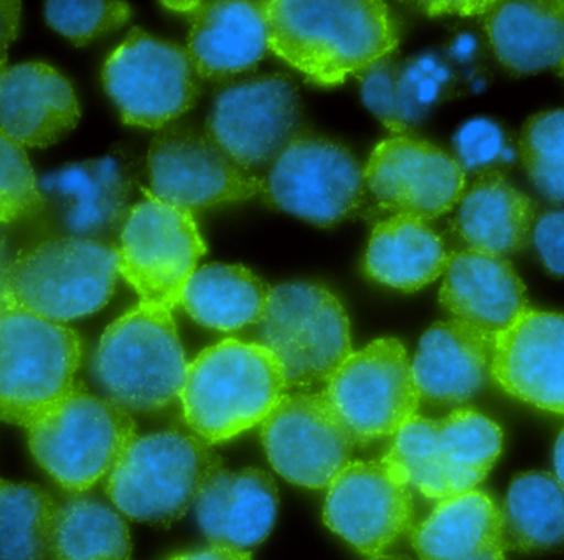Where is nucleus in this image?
Instances as JSON below:
<instances>
[{
	"label": "nucleus",
	"mask_w": 564,
	"mask_h": 560,
	"mask_svg": "<svg viewBox=\"0 0 564 560\" xmlns=\"http://www.w3.org/2000/svg\"><path fill=\"white\" fill-rule=\"evenodd\" d=\"M506 554L507 551L502 545H494L463 560H507Z\"/></svg>",
	"instance_id": "46"
},
{
	"label": "nucleus",
	"mask_w": 564,
	"mask_h": 560,
	"mask_svg": "<svg viewBox=\"0 0 564 560\" xmlns=\"http://www.w3.org/2000/svg\"><path fill=\"white\" fill-rule=\"evenodd\" d=\"M221 466L224 460L197 436L181 430L138 436L106 479V495L129 519L171 526Z\"/></svg>",
	"instance_id": "6"
},
{
	"label": "nucleus",
	"mask_w": 564,
	"mask_h": 560,
	"mask_svg": "<svg viewBox=\"0 0 564 560\" xmlns=\"http://www.w3.org/2000/svg\"><path fill=\"white\" fill-rule=\"evenodd\" d=\"M149 194L182 210H207L261 197L263 178L245 171L207 132L167 125L152 139Z\"/></svg>",
	"instance_id": "15"
},
{
	"label": "nucleus",
	"mask_w": 564,
	"mask_h": 560,
	"mask_svg": "<svg viewBox=\"0 0 564 560\" xmlns=\"http://www.w3.org/2000/svg\"><path fill=\"white\" fill-rule=\"evenodd\" d=\"M40 190L58 213L63 237L111 243L131 211L134 165L122 152L69 164L39 180Z\"/></svg>",
	"instance_id": "19"
},
{
	"label": "nucleus",
	"mask_w": 564,
	"mask_h": 560,
	"mask_svg": "<svg viewBox=\"0 0 564 560\" xmlns=\"http://www.w3.org/2000/svg\"><path fill=\"white\" fill-rule=\"evenodd\" d=\"M477 50H479V43L477 39L470 33H459L454 36L453 42L449 43L447 48V56L454 62L467 63L470 59L476 58Z\"/></svg>",
	"instance_id": "44"
},
{
	"label": "nucleus",
	"mask_w": 564,
	"mask_h": 560,
	"mask_svg": "<svg viewBox=\"0 0 564 560\" xmlns=\"http://www.w3.org/2000/svg\"><path fill=\"white\" fill-rule=\"evenodd\" d=\"M261 344L280 361L288 391L311 393L325 384L354 353L350 320L328 288L285 282L271 288Z\"/></svg>",
	"instance_id": "9"
},
{
	"label": "nucleus",
	"mask_w": 564,
	"mask_h": 560,
	"mask_svg": "<svg viewBox=\"0 0 564 560\" xmlns=\"http://www.w3.org/2000/svg\"><path fill=\"white\" fill-rule=\"evenodd\" d=\"M261 442L282 479L308 490L328 488L357 446L324 391L285 394L261 424Z\"/></svg>",
	"instance_id": "16"
},
{
	"label": "nucleus",
	"mask_w": 564,
	"mask_h": 560,
	"mask_svg": "<svg viewBox=\"0 0 564 560\" xmlns=\"http://www.w3.org/2000/svg\"><path fill=\"white\" fill-rule=\"evenodd\" d=\"M35 462L73 495L108 479L138 427L128 410L76 386L26 427Z\"/></svg>",
	"instance_id": "5"
},
{
	"label": "nucleus",
	"mask_w": 564,
	"mask_h": 560,
	"mask_svg": "<svg viewBox=\"0 0 564 560\" xmlns=\"http://www.w3.org/2000/svg\"><path fill=\"white\" fill-rule=\"evenodd\" d=\"M506 551L540 554L564 546V486L549 472L519 473L502 508Z\"/></svg>",
	"instance_id": "31"
},
{
	"label": "nucleus",
	"mask_w": 564,
	"mask_h": 560,
	"mask_svg": "<svg viewBox=\"0 0 564 560\" xmlns=\"http://www.w3.org/2000/svg\"><path fill=\"white\" fill-rule=\"evenodd\" d=\"M270 50L322 88L360 76L400 43L397 20L378 0H263Z\"/></svg>",
	"instance_id": "1"
},
{
	"label": "nucleus",
	"mask_w": 564,
	"mask_h": 560,
	"mask_svg": "<svg viewBox=\"0 0 564 560\" xmlns=\"http://www.w3.org/2000/svg\"><path fill=\"white\" fill-rule=\"evenodd\" d=\"M0 483H2V479H0Z\"/></svg>",
	"instance_id": "53"
},
{
	"label": "nucleus",
	"mask_w": 564,
	"mask_h": 560,
	"mask_svg": "<svg viewBox=\"0 0 564 560\" xmlns=\"http://www.w3.org/2000/svg\"><path fill=\"white\" fill-rule=\"evenodd\" d=\"M169 560H253L250 551L243 549L227 548V546L212 545L207 549L198 551L184 552V554L174 556Z\"/></svg>",
	"instance_id": "43"
},
{
	"label": "nucleus",
	"mask_w": 564,
	"mask_h": 560,
	"mask_svg": "<svg viewBox=\"0 0 564 560\" xmlns=\"http://www.w3.org/2000/svg\"><path fill=\"white\" fill-rule=\"evenodd\" d=\"M440 301L454 320L494 337L529 308L525 284L512 263L474 250L451 254Z\"/></svg>",
	"instance_id": "25"
},
{
	"label": "nucleus",
	"mask_w": 564,
	"mask_h": 560,
	"mask_svg": "<svg viewBox=\"0 0 564 560\" xmlns=\"http://www.w3.org/2000/svg\"><path fill=\"white\" fill-rule=\"evenodd\" d=\"M324 393L357 446L397 436L421 404L410 356L397 338H380L354 351Z\"/></svg>",
	"instance_id": "13"
},
{
	"label": "nucleus",
	"mask_w": 564,
	"mask_h": 560,
	"mask_svg": "<svg viewBox=\"0 0 564 560\" xmlns=\"http://www.w3.org/2000/svg\"><path fill=\"white\" fill-rule=\"evenodd\" d=\"M430 15H443V13H457V15H480L489 13L496 2H423Z\"/></svg>",
	"instance_id": "42"
},
{
	"label": "nucleus",
	"mask_w": 564,
	"mask_h": 560,
	"mask_svg": "<svg viewBox=\"0 0 564 560\" xmlns=\"http://www.w3.org/2000/svg\"><path fill=\"white\" fill-rule=\"evenodd\" d=\"M558 72H560V75L564 76V62H563V65L560 66Z\"/></svg>",
	"instance_id": "51"
},
{
	"label": "nucleus",
	"mask_w": 564,
	"mask_h": 560,
	"mask_svg": "<svg viewBox=\"0 0 564 560\" xmlns=\"http://www.w3.org/2000/svg\"><path fill=\"white\" fill-rule=\"evenodd\" d=\"M398 63L393 56L381 59L367 72L358 76L360 79L361 101L370 109L371 114L390 129L394 135H401L398 124L397 102H394V81H397Z\"/></svg>",
	"instance_id": "39"
},
{
	"label": "nucleus",
	"mask_w": 564,
	"mask_h": 560,
	"mask_svg": "<svg viewBox=\"0 0 564 560\" xmlns=\"http://www.w3.org/2000/svg\"><path fill=\"white\" fill-rule=\"evenodd\" d=\"M6 274V273H3ZM3 274H0V301H2L3 297Z\"/></svg>",
	"instance_id": "49"
},
{
	"label": "nucleus",
	"mask_w": 564,
	"mask_h": 560,
	"mask_svg": "<svg viewBox=\"0 0 564 560\" xmlns=\"http://www.w3.org/2000/svg\"><path fill=\"white\" fill-rule=\"evenodd\" d=\"M560 2H562V7H563V9H564V0H560Z\"/></svg>",
	"instance_id": "52"
},
{
	"label": "nucleus",
	"mask_w": 564,
	"mask_h": 560,
	"mask_svg": "<svg viewBox=\"0 0 564 560\" xmlns=\"http://www.w3.org/2000/svg\"><path fill=\"white\" fill-rule=\"evenodd\" d=\"M494 338L454 318L427 328L411 361L421 403L433 406L470 403L490 380Z\"/></svg>",
	"instance_id": "23"
},
{
	"label": "nucleus",
	"mask_w": 564,
	"mask_h": 560,
	"mask_svg": "<svg viewBox=\"0 0 564 560\" xmlns=\"http://www.w3.org/2000/svg\"><path fill=\"white\" fill-rule=\"evenodd\" d=\"M270 207L317 228H334L360 210L367 194L364 167L345 145L299 132L263 178Z\"/></svg>",
	"instance_id": "11"
},
{
	"label": "nucleus",
	"mask_w": 564,
	"mask_h": 560,
	"mask_svg": "<svg viewBox=\"0 0 564 560\" xmlns=\"http://www.w3.org/2000/svg\"><path fill=\"white\" fill-rule=\"evenodd\" d=\"M490 380L522 403L564 416V315L529 307L497 333Z\"/></svg>",
	"instance_id": "20"
},
{
	"label": "nucleus",
	"mask_w": 564,
	"mask_h": 560,
	"mask_svg": "<svg viewBox=\"0 0 564 560\" xmlns=\"http://www.w3.org/2000/svg\"><path fill=\"white\" fill-rule=\"evenodd\" d=\"M22 2L0 0V62L7 63V50L15 42L20 30Z\"/></svg>",
	"instance_id": "41"
},
{
	"label": "nucleus",
	"mask_w": 564,
	"mask_h": 560,
	"mask_svg": "<svg viewBox=\"0 0 564 560\" xmlns=\"http://www.w3.org/2000/svg\"><path fill=\"white\" fill-rule=\"evenodd\" d=\"M502 450V427L479 410L459 407L443 419L411 417L383 459L424 498L443 502L477 490Z\"/></svg>",
	"instance_id": "7"
},
{
	"label": "nucleus",
	"mask_w": 564,
	"mask_h": 560,
	"mask_svg": "<svg viewBox=\"0 0 564 560\" xmlns=\"http://www.w3.org/2000/svg\"><path fill=\"white\" fill-rule=\"evenodd\" d=\"M364 177L383 210L430 221L459 205L467 175L454 155L437 145L393 135L371 151Z\"/></svg>",
	"instance_id": "18"
},
{
	"label": "nucleus",
	"mask_w": 564,
	"mask_h": 560,
	"mask_svg": "<svg viewBox=\"0 0 564 560\" xmlns=\"http://www.w3.org/2000/svg\"><path fill=\"white\" fill-rule=\"evenodd\" d=\"M520 157L536 190L564 204V109L539 112L520 135Z\"/></svg>",
	"instance_id": "35"
},
{
	"label": "nucleus",
	"mask_w": 564,
	"mask_h": 560,
	"mask_svg": "<svg viewBox=\"0 0 564 560\" xmlns=\"http://www.w3.org/2000/svg\"><path fill=\"white\" fill-rule=\"evenodd\" d=\"M59 503L32 483H0V560H48Z\"/></svg>",
	"instance_id": "33"
},
{
	"label": "nucleus",
	"mask_w": 564,
	"mask_h": 560,
	"mask_svg": "<svg viewBox=\"0 0 564 560\" xmlns=\"http://www.w3.org/2000/svg\"><path fill=\"white\" fill-rule=\"evenodd\" d=\"M553 466H555L553 475L564 486V427L556 439L555 449H553Z\"/></svg>",
	"instance_id": "45"
},
{
	"label": "nucleus",
	"mask_w": 564,
	"mask_h": 560,
	"mask_svg": "<svg viewBox=\"0 0 564 560\" xmlns=\"http://www.w3.org/2000/svg\"><path fill=\"white\" fill-rule=\"evenodd\" d=\"M78 331L0 301V420L29 427L76 386Z\"/></svg>",
	"instance_id": "8"
},
{
	"label": "nucleus",
	"mask_w": 564,
	"mask_h": 560,
	"mask_svg": "<svg viewBox=\"0 0 564 560\" xmlns=\"http://www.w3.org/2000/svg\"><path fill=\"white\" fill-rule=\"evenodd\" d=\"M52 560H132L131 532L121 513L88 496L59 503Z\"/></svg>",
	"instance_id": "32"
},
{
	"label": "nucleus",
	"mask_w": 564,
	"mask_h": 560,
	"mask_svg": "<svg viewBox=\"0 0 564 560\" xmlns=\"http://www.w3.org/2000/svg\"><path fill=\"white\" fill-rule=\"evenodd\" d=\"M535 204L502 172L479 175L459 201L454 230L467 250L507 257L529 246Z\"/></svg>",
	"instance_id": "26"
},
{
	"label": "nucleus",
	"mask_w": 564,
	"mask_h": 560,
	"mask_svg": "<svg viewBox=\"0 0 564 560\" xmlns=\"http://www.w3.org/2000/svg\"><path fill=\"white\" fill-rule=\"evenodd\" d=\"M494 545H502V515L480 490L437 502L411 529V546L420 560H463Z\"/></svg>",
	"instance_id": "29"
},
{
	"label": "nucleus",
	"mask_w": 564,
	"mask_h": 560,
	"mask_svg": "<svg viewBox=\"0 0 564 560\" xmlns=\"http://www.w3.org/2000/svg\"><path fill=\"white\" fill-rule=\"evenodd\" d=\"M368 560H414V559L408 558V556H400V554H381V556H375V558H368Z\"/></svg>",
	"instance_id": "48"
},
{
	"label": "nucleus",
	"mask_w": 564,
	"mask_h": 560,
	"mask_svg": "<svg viewBox=\"0 0 564 560\" xmlns=\"http://www.w3.org/2000/svg\"><path fill=\"white\" fill-rule=\"evenodd\" d=\"M45 208L25 147L0 129V224L36 218Z\"/></svg>",
	"instance_id": "36"
},
{
	"label": "nucleus",
	"mask_w": 564,
	"mask_h": 560,
	"mask_svg": "<svg viewBox=\"0 0 564 560\" xmlns=\"http://www.w3.org/2000/svg\"><path fill=\"white\" fill-rule=\"evenodd\" d=\"M270 292L248 267L205 264L185 285L181 305L202 327L228 333L261 323Z\"/></svg>",
	"instance_id": "30"
},
{
	"label": "nucleus",
	"mask_w": 564,
	"mask_h": 560,
	"mask_svg": "<svg viewBox=\"0 0 564 560\" xmlns=\"http://www.w3.org/2000/svg\"><path fill=\"white\" fill-rule=\"evenodd\" d=\"M453 145L454 158L466 175L502 172L516 161L509 135L492 119H470L457 129Z\"/></svg>",
	"instance_id": "38"
},
{
	"label": "nucleus",
	"mask_w": 564,
	"mask_h": 560,
	"mask_svg": "<svg viewBox=\"0 0 564 560\" xmlns=\"http://www.w3.org/2000/svg\"><path fill=\"white\" fill-rule=\"evenodd\" d=\"M532 243L543 267L552 276L564 277V208L536 218Z\"/></svg>",
	"instance_id": "40"
},
{
	"label": "nucleus",
	"mask_w": 564,
	"mask_h": 560,
	"mask_svg": "<svg viewBox=\"0 0 564 560\" xmlns=\"http://www.w3.org/2000/svg\"><path fill=\"white\" fill-rule=\"evenodd\" d=\"M454 83L453 68L440 53L424 52L398 63L394 102L401 135H408L443 99L449 98Z\"/></svg>",
	"instance_id": "34"
},
{
	"label": "nucleus",
	"mask_w": 564,
	"mask_h": 560,
	"mask_svg": "<svg viewBox=\"0 0 564 560\" xmlns=\"http://www.w3.org/2000/svg\"><path fill=\"white\" fill-rule=\"evenodd\" d=\"M128 2L118 0H48L45 20L56 33L73 45L85 46L99 36L108 35L131 20Z\"/></svg>",
	"instance_id": "37"
},
{
	"label": "nucleus",
	"mask_w": 564,
	"mask_h": 560,
	"mask_svg": "<svg viewBox=\"0 0 564 560\" xmlns=\"http://www.w3.org/2000/svg\"><path fill=\"white\" fill-rule=\"evenodd\" d=\"M411 485L394 463L350 462L328 485L324 523L367 558L384 554L413 529Z\"/></svg>",
	"instance_id": "17"
},
{
	"label": "nucleus",
	"mask_w": 564,
	"mask_h": 560,
	"mask_svg": "<svg viewBox=\"0 0 564 560\" xmlns=\"http://www.w3.org/2000/svg\"><path fill=\"white\" fill-rule=\"evenodd\" d=\"M191 19L188 55L202 79L234 83L253 72L270 50L268 25L261 2H162Z\"/></svg>",
	"instance_id": "21"
},
{
	"label": "nucleus",
	"mask_w": 564,
	"mask_h": 560,
	"mask_svg": "<svg viewBox=\"0 0 564 560\" xmlns=\"http://www.w3.org/2000/svg\"><path fill=\"white\" fill-rule=\"evenodd\" d=\"M119 277L116 244L55 237L9 261L2 300L66 325L105 308Z\"/></svg>",
	"instance_id": "4"
},
{
	"label": "nucleus",
	"mask_w": 564,
	"mask_h": 560,
	"mask_svg": "<svg viewBox=\"0 0 564 560\" xmlns=\"http://www.w3.org/2000/svg\"><path fill=\"white\" fill-rule=\"evenodd\" d=\"M486 32L499 62L519 75L558 69L564 62V9L560 0L496 2Z\"/></svg>",
	"instance_id": "28"
},
{
	"label": "nucleus",
	"mask_w": 564,
	"mask_h": 560,
	"mask_svg": "<svg viewBox=\"0 0 564 560\" xmlns=\"http://www.w3.org/2000/svg\"><path fill=\"white\" fill-rule=\"evenodd\" d=\"M285 391L280 361L264 344L228 338L188 364L178 399L195 436L217 446L263 424Z\"/></svg>",
	"instance_id": "2"
},
{
	"label": "nucleus",
	"mask_w": 564,
	"mask_h": 560,
	"mask_svg": "<svg viewBox=\"0 0 564 560\" xmlns=\"http://www.w3.org/2000/svg\"><path fill=\"white\" fill-rule=\"evenodd\" d=\"M7 264H9V261L6 257V238L0 233V274L6 273Z\"/></svg>",
	"instance_id": "47"
},
{
	"label": "nucleus",
	"mask_w": 564,
	"mask_h": 560,
	"mask_svg": "<svg viewBox=\"0 0 564 560\" xmlns=\"http://www.w3.org/2000/svg\"><path fill=\"white\" fill-rule=\"evenodd\" d=\"M82 118L72 83L52 65L19 63L0 73V129L23 147L62 141Z\"/></svg>",
	"instance_id": "22"
},
{
	"label": "nucleus",
	"mask_w": 564,
	"mask_h": 560,
	"mask_svg": "<svg viewBox=\"0 0 564 560\" xmlns=\"http://www.w3.org/2000/svg\"><path fill=\"white\" fill-rule=\"evenodd\" d=\"M195 515L215 546L247 549L260 546L276 523L280 492L260 469L215 470L195 499Z\"/></svg>",
	"instance_id": "24"
},
{
	"label": "nucleus",
	"mask_w": 564,
	"mask_h": 560,
	"mask_svg": "<svg viewBox=\"0 0 564 560\" xmlns=\"http://www.w3.org/2000/svg\"><path fill=\"white\" fill-rule=\"evenodd\" d=\"M6 68H7V63L0 62V73H2L3 69H6Z\"/></svg>",
	"instance_id": "50"
},
{
	"label": "nucleus",
	"mask_w": 564,
	"mask_h": 560,
	"mask_svg": "<svg viewBox=\"0 0 564 560\" xmlns=\"http://www.w3.org/2000/svg\"><path fill=\"white\" fill-rule=\"evenodd\" d=\"M200 83L187 48L138 26L102 68V85L122 122L154 131L197 105Z\"/></svg>",
	"instance_id": "10"
},
{
	"label": "nucleus",
	"mask_w": 564,
	"mask_h": 560,
	"mask_svg": "<svg viewBox=\"0 0 564 560\" xmlns=\"http://www.w3.org/2000/svg\"><path fill=\"white\" fill-rule=\"evenodd\" d=\"M451 254L427 221L394 215L371 231L364 271L378 284L413 294L444 276Z\"/></svg>",
	"instance_id": "27"
},
{
	"label": "nucleus",
	"mask_w": 564,
	"mask_h": 560,
	"mask_svg": "<svg viewBox=\"0 0 564 560\" xmlns=\"http://www.w3.org/2000/svg\"><path fill=\"white\" fill-rule=\"evenodd\" d=\"M297 85L281 73L251 76L218 89L207 118V135L245 171L273 165L301 132Z\"/></svg>",
	"instance_id": "14"
},
{
	"label": "nucleus",
	"mask_w": 564,
	"mask_h": 560,
	"mask_svg": "<svg viewBox=\"0 0 564 560\" xmlns=\"http://www.w3.org/2000/svg\"><path fill=\"white\" fill-rule=\"evenodd\" d=\"M187 367L171 308L141 300L106 328L91 363L102 393L129 414L171 406Z\"/></svg>",
	"instance_id": "3"
},
{
	"label": "nucleus",
	"mask_w": 564,
	"mask_h": 560,
	"mask_svg": "<svg viewBox=\"0 0 564 560\" xmlns=\"http://www.w3.org/2000/svg\"><path fill=\"white\" fill-rule=\"evenodd\" d=\"M132 205L119 233V276L141 301L174 310L198 261L207 254L192 211L172 207L149 194Z\"/></svg>",
	"instance_id": "12"
}]
</instances>
